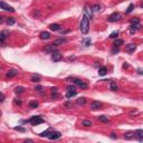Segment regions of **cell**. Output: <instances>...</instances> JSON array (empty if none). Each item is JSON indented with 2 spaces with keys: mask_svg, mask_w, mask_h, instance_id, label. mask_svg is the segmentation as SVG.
Returning <instances> with one entry per match:
<instances>
[{
  "mask_svg": "<svg viewBox=\"0 0 143 143\" xmlns=\"http://www.w3.org/2000/svg\"><path fill=\"white\" fill-rule=\"evenodd\" d=\"M79 29H81V32L86 35L90 30V19H88L86 16L82 18V20H81V23H79Z\"/></svg>",
  "mask_w": 143,
  "mask_h": 143,
  "instance_id": "1",
  "label": "cell"
},
{
  "mask_svg": "<svg viewBox=\"0 0 143 143\" xmlns=\"http://www.w3.org/2000/svg\"><path fill=\"white\" fill-rule=\"evenodd\" d=\"M28 122H29L31 125H38V124H40V123H44V119L41 116H32Z\"/></svg>",
  "mask_w": 143,
  "mask_h": 143,
  "instance_id": "2",
  "label": "cell"
},
{
  "mask_svg": "<svg viewBox=\"0 0 143 143\" xmlns=\"http://www.w3.org/2000/svg\"><path fill=\"white\" fill-rule=\"evenodd\" d=\"M84 16H86L88 19H92V18H93V9H92V7L85 6V8H84Z\"/></svg>",
  "mask_w": 143,
  "mask_h": 143,
  "instance_id": "3",
  "label": "cell"
},
{
  "mask_svg": "<svg viewBox=\"0 0 143 143\" xmlns=\"http://www.w3.org/2000/svg\"><path fill=\"white\" fill-rule=\"evenodd\" d=\"M0 7H1V9H3V10H6V11H9V12H15V9L12 8L11 6H9V5H7L5 1H1L0 2Z\"/></svg>",
  "mask_w": 143,
  "mask_h": 143,
  "instance_id": "4",
  "label": "cell"
},
{
  "mask_svg": "<svg viewBox=\"0 0 143 143\" xmlns=\"http://www.w3.org/2000/svg\"><path fill=\"white\" fill-rule=\"evenodd\" d=\"M73 82L75 83L78 87H81L82 90H86L87 88V84L86 83H84L83 81H81V79H78V78H75V79H73Z\"/></svg>",
  "mask_w": 143,
  "mask_h": 143,
  "instance_id": "5",
  "label": "cell"
},
{
  "mask_svg": "<svg viewBox=\"0 0 143 143\" xmlns=\"http://www.w3.org/2000/svg\"><path fill=\"white\" fill-rule=\"evenodd\" d=\"M61 58H63V56H61V54L59 53V52H54V53H52V59H53L54 61H59L61 60Z\"/></svg>",
  "mask_w": 143,
  "mask_h": 143,
  "instance_id": "6",
  "label": "cell"
},
{
  "mask_svg": "<svg viewBox=\"0 0 143 143\" xmlns=\"http://www.w3.org/2000/svg\"><path fill=\"white\" fill-rule=\"evenodd\" d=\"M60 136H61V134L57 131H50L49 135H48V137H49L50 140H56V139H59Z\"/></svg>",
  "mask_w": 143,
  "mask_h": 143,
  "instance_id": "7",
  "label": "cell"
},
{
  "mask_svg": "<svg viewBox=\"0 0 143 143\" xmlns=\"http://www.w3.org/2000/svg\"><path fill=\"white\" fill-rule=\"evenodd\" d=\"M120 18H121V15H120V14H117V12H114V14H112V15L108 17V21H111V23H114V21L120 20Z\"/></svg>",
  "mask_w": 143,
  "mask_h": 143,
  "instance_id": "8",
  "label": "cell"
},
{
  "mask_svg": "<svg viewBox=\"0 0 143 143\" xmlns=\"http://www.w3.org/2000/svg\"><path fill=\"white\" fill-rule=\"evenodd\" d=\"M141 28V25L140 23H132L131 26H130V32H131L132 35L136 32V30H139Z\"/></svg>",
  "mask_w": 143,
  "mask_h": 143,
  "instance_id": "9",
  "label": "cell"
},
{
  "mask_svg": "<svg viewBox=\"0 0 143 143\" xmlns=\"http://www.w3.org/2000/svg\"><path fill=\"white\" fill-rule=\"evenodd\" d=\"M45 53H54V52H56V45L52 44V45H48V46L45 47L44 49Z\"/></svg>",
  "mask_w": 143,
  "mask_h": 143,
  "instance_id": "10",
  "label": "cell"
},
{
  "mask_svg": "<svg viewBox=\"0 0 143 143\" xmlns=\"http://www.w3.org/2000/svg\"><path fill=\"white\" fill-rule=\"evenodd\" d=\"M102 107V103L98 102V101H94V102H92V104H90V108L92 110H98V108Z\"/></svg>",
  "mask_w": 143,
  "mask_h": 143,
  "instance_id": "11",
  "label": "cell"
},
{
  "mask_svg": "<svg viewBox=\"0 0 143 143\" xmlns=\"http://www.w3.org/2000/svg\"><path fill=\"white\" fill-rule=\"evenodd\" d=\"M134 137H136L139 141L143 140V130H136L134 132Z\"/></svg>",
  "mask_w": 143,
  "mask_h": 143,
  "instance_id": "12",
  "label": "cell"
},
{
  "mask_svg": "<svg viewBox=\"0 0 143 143\" xmlns=\"http://www.w3.org/2000/svg\"><path fill=\"white\" fill-rule=\"evenodd\" d=\"M17 74H18V70L17 69H10V70L7 72L6 76H7V77H9V78H11V77H15Z\"/></svg>",
  "mask_w": 143,
  "mask_h": 143,
  "instance_id": "13",
  "label": "cell"
},
{
  "mask_svg": "<svg viewBox=\"0 0 143 143\" xmlns=\"http://www.w3.org/2000/svg\"><path fill=\"white\" fill-rule=\"evenodd\" d=\"M135 48H136L135 44H128V45H126V47H125L126 52H128V53H132V52H134Z\"/></svg>",
  "mask_w": 143,
  "mask_h": 143,
  "instance_id": "14",
  "label": "cell"
},
{
  "mask_svg": "<svg viewBox=\"0 0 143 143\" xmlns=\"http://www.w3.org/2000/svg\"><path fill=\"white\" fill-rule=\"evenodd\" d=\"M65 43H67V39L66 38H58V39H56L54 41V45H61V44H65Z\"/></svg>",
  "mask_w": 143,
  "mask_h": 143,
  "instance_id": "15",
  "label": "cell"
},
{
  "mask_svg": "<svg viewBox=\"0 0 143 143\" xmlns=\"http://www.w3.org/2000/svg\"><path fill=\"white\" fill-rule=\"evenodd\" d=\"M39 37H40V39H49V38H50V34L48 31H43V32H40Z\"/></svg>",
  "mask_w": 143,
  "mask_h": 143,
  "instance_id": "16",
  "label": "cell"
},
{
  "mask_svg": "<svg viewBox=\"0 0 143 143\" xmlns=\"http://www.w3.org/2000/svg\"><path fill=\"white\" fill-rule=\"evenodd\" d=\"M49 29L53 30V31H57V30L60 29V26L58 23H52V25H49Z\"/></svg>",
  "mask_w": 143,
  "mask_h": 143,
  "instance_id": "17",
  "label": "cell"
},
{
  "mask_svg": "<svg viewBox=\"0 0 143 143\" xmlns=\"http://www.w3.org/2000/svg\"><path fill=\"white\" fill-rule=\"evenodd\" d=\"M76 95V90H68L67 93H66V97L67 98H70V97H73Z\"/></svg>",
  "mask_w": 143,
  "mask_h": 143,
  "instance_id": "18",
  "label": "cell"
},
{
  "mask_svg": "<svg viewBox=\"0 0 143 143\" xmlns=\"http://www.w3.org/2000/svg\"><path fill=\"white\" fill-rule=\"evenodd\" d=\"M8 35V31H1V34H0V41H1V44H3L5 43V38H6V36Z\"/></svg>",
  "mask_w": 143,
  "mask_h": 143,
  "instance_id": "19",
  "label": "cell"
},
{
  "mask_svg": "<svg viewBox=\"0 0 143 143\" xmlns=\"http://www.w3.org/2000/svg\"><path fill=\"white\" fill-rule=\"evenodd\" d=\"M106 73H107V68L104 67V66H103V67H101L98 69V75L99 76H104Z\"/></svg>",
  "mask_w": 143,
  "mask_h": 143,
  "instance_id": "20",
  "label": "cell"
},
{
  "mask_svg": "<svg viewBox=\"0 0 143 143\" xmlns=\"http://www.w3.org/2000/svg\"><path fill=\"white\" fill-rule=\"evenodd\" d=\"M85 103H86V98H85V97H81V98H78L76 101V104H77V105H84Z\"/></svg>",
  "mask_w": 143,
  "mask_h": 143,
  "instance_id": "21",
  "label": "cell"
},
{
  "mask_svg": "<svg viewBox=\"0 0 143 143\" xmlns=\"http://www.w3.org/2000/svg\"><path fill=\"white\" fill-rule=\"evenodd\" d=\"M132 137H134V132H128L124 134V139H126V140H130Z\"/></svg>",
  "mask_w": 143,
  "mask_h": 143,
  "instance_id": "22",
  "label": "cell"
},
{
  "mask_svg": "<svg viewBox=\"0 0 143 143\" xmlns=\"http://www.w3.org/2000/svg\"><path fill=\"white\" fill-rule=\"evenodd\" d=\"M97 119H98V121H101V122H103V123H108V122H110V120L107 119V116H104V115L98 116Z\"/></svg>",
  "mask_w": 143,
  "mask_h": 143,
  "instance_id": "23",
  "label": "cell"
},
{
  "mask_svg": "<svg viewBox=\"0 0 143 143\" xmlns=\"http://www.w3.org/2000/svg\"><path fill=\"white\" fill-rule=\"evenodd\" d=\"M41 79V77L39 75H32L31 76V82H35V83H37V82H39Z\"/></svg>",
  "mask_w": 143,
  "mask_h": 143,
  "instance_id": "24",
  "label": "cell"
},
{
  "mask_svg": "<svg viewBox=\"0 0 143 143\" xmlns=\"http://www.w3.org/2000/svg\"><path fill=\"white\" fill-rule=\"evenodd\" d=\"M114 46H115V47H120L121 46V45H123V40H122V39H116V40H115V41H114Z\"/></svg>",
  "mask_w": 143,
  "mask_h": 143,
  "instance_id": "25",
  "label": "cell"
},
{
  "mask_svg": "<svg viewBox=\"0 0 143 143\" xmlns=\"http://www.w3.org/2000/svg\"><path fill=\"white\" fill-rule=\"evenodd\" d=\"M29 106L31 108H36V107H38V102L37 101H31V102L29 103Z\"/></svg>",
  "mask_w": 143,
  "mask_h": 143,
  "instance_id": "26",
  "label": "cell"
},
{
  "mask_svg": "<svg viewBox=\"0 0 143 143\" xmlns=\"http://www.w3.org/2000/svg\"><path fill=\"white\" fill-rule=\"evenodd\" d=\"M92 9H93V12H98L99 10H101V6H99V5H94V6L92 7Z\"/></svg>",
  "mask_w": 143,
  "mask_h": 143,
  "instance_id": "27",
  "label": "cell"
},
{
  "mask_svg": "<svg viewBox=\"0 0 143 143\" xmlns=\"http://www.w3.org/2000/svg\"><path fill=\"white\" fill-rule=\"evenodd\" d=\"M82 124H83L84 126H86V128H88V126H92V122H90V121H88V120L83 121Z\"/></svg>",
  "mask_w": 143,
  "mask_h": 143,
  "instance_id": "28",
  "label": "cell"
},
{
  "mask_svg": "<svg viewBox=\"0 0 143 143\" xmlns=\"http://www.w3.org/2000/svg\"><path fill=\"white\" fill-rule=\"evenodd\" d=\"M133 8H134V5H133V3H130L128 7V9H126V14H130V12L133 10Z\"/></svg>",
  "mask_w": 143,
  "mask_h": 143,
  "instance_id": "29",
  "label": "cell"
},
{
  "mask_svg": "<svg viewBox=\"0 0 143 143\" xmlns=\"http://www.w3.org/2000/svg\"><path fill=\"white\" fill-rule=\"evenodd\" d=\"M7 23H8V25H14V23H15V19H14V18H11V17H9V18H7Z\"/></svg>",
  "mask_w": 143,
  "mask_h": 143,
  "instance_id": "30",
  "label": "cell"
},
{
  "mask_svg": "<svg viewBox=\"0 0 143 143\" xmlns=\"http://www.w3.org/2000/svg\"><path fill=\"white\" fill-rule=\"evenodd\" d=\"M14 128H15L16 131H19V132H25V131H26V128H21V126H15Z\"/></svg>",
  "mask_w": 143,
  "mask_h": 143,
  "instance_id": "31",
  "label": "cell"
},
{
  "mask_svg": "<svg viewBox=\"0 0 143 143\" xmlns=\"http://www.w3.org/2000/svg\"><path fill=\"white\" fill-rule=\"evenodd\" d=\"M111 90H117V85L114 82H111Z\"/></svg>",
  "mask_w": 143,
  "mask_h": 143,
  "instance_id": "32",
  "label": "cell"
},
{
  "mask_svg": "<svg viewBox=\"0 0 143 143\" xmlns=\"http://www.w3.org/2000/svg\"><path fill=\"white\" fill-rule=\"evenodd\" d=\"M23 90H25V88H23V87H21V86H19V87H16L15 92H16V93H23Z\"/></svg>",
  "mask_w": 143,
  "mask_h": 143,
  "instance_id": "33",
  "label": "cell"
},
{
  "mask_svg": "<svg viewBox=\"0 0 143 143\" xmlns=\"http://www.w3.org/2000/svg\"><path fill=\"white\" fill-rule=\"evenodd\" d=\"M52 94H53V96H57V87H53L52 88Z\"/></svg>",
  "mask_w": 143,
  "mask_h": 143,
  "instance_id": "34",
  "label": "cell"
},
{
  "mask_svg": "<svg viewBox=\"0 0 143 143\" xmlns=\"http://www.w3.org/2000/svg\"><path fill=\"white\" fill-rule=\"evenodd\" d=\"M117 35H119V31H113L111 35H110V38H116Z\"/></svg>",
  "mask_w": 143,
  "mask_h": 143,
  "instance_id": "35",
  "label": "cell"
},
{
  "mask_svg": "<svg viewBox=\"0 0 143 143\" xmlns=\"http://www.w3.org/2000/svg\"><path fill=\"white\" fill-rule=\"evenodd\" d=\"M83 44H84L85 46H90V39H84V40H83Z\"/></svg>",
  "mask_w": 143,
  "mask_h": 143,
  "instance_id": "36",
  "label": "cell"
},
{
  "mask_svg": "<svg viewBox=\"0 0 143 143\" xmlns=\"http://www.w3.org/2000/svg\"><path fill=\"white\" fill-rule=\"evenodd\" d=\"M49 130H47V131L46 132H43V133H41V134H40V136H47V137H48V135H49Z\"/></svg>",
  "mask_w": 143,
  "mask_h": 143,
  "instance_id": "37",
  "label": "cell"
},
{
  "mask_svg": "<svg viewBox=\"0 0 143 143\" xmlns=\"http://www.w3.org/2000/svg\"><path fill=\"white\" fill-rule=\"evenodd\" d=\"M36 92H39V93H44V90H43V87L41 86H37V87L35 88Z\"/></svg>",
  "mask_w": 143,
  "mask_h": 143,
  "instance_id": "38",
  "label": "cell"
},
{
  "mask_svg": "<svg viewBox=\"0 0 143 143\" xmlns=\"http://www.w3.org/2000/svg\"><path fill=\"white\" fill-rule=\"evenodd\" d=\"M131 23H139V19H137V18H135V19H132Z\"/></svg>",
  "mask_w": 143,
  "mask_h": 143,
  "instance_id": "39",
  "label": "cell"
},
{
  "mask_svg": "<svg viewBox=\"0 0 143 143\" xmlns=\"http://www.w3.org/2000/svg\"><path fill=\"white\" fill-rule=\"evenodd\" d=\"M3 99H5V95H3V94H1V98H0V101H1V102H3Z\"/></svg>",
  "mask_w": 143,
  "mask_h": 143,
  "instance_id": "40",
  "label": "cell"
},
{
  "mask_svg": "<svg viewBox=\"0 0 143 143\" xmlns=\"http://www.w3.org/2000/svg\"><path fill=\"white\" fill-rule=\"evenodd\" d=\"M15 103H16V104H19V105H20V104H21V101H17V99H16Z\"/></svg>",
  "mask_w": 143,
  "mask_h": 143,
  "instance_id": "41",
  "label": "cell"
},
{
  "mask_svg": "<svg viewBox=\"0 0 143 143\" xmlns=\"http://www.w3.org/2000/svg\"><path fill=\"white\" fill-rule=\"evenodd\" d=\"M137 73H139V74H141V75H142V74H143V69H139V70H137Z\"/></svg>",
  "mask_w": 143,
  "mask_h": 143,
  "instance_id": "42",
  "label": "cell"
},
{
  "mask_svg": "<svg viewBox=\"0 0 143 143\" xmlns=\"http://www.w3.org/2000/svg\"><path fill=\"white\" fill-rule=\"evenodd\" d=\"M141 8H143V2H142V3H141Z\"/></svg>",
  "mask_w": 143,
  "mask_h": 143,
  "instance_id": "43",
  "label": "cell"
}]
</instances>
